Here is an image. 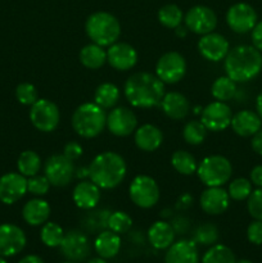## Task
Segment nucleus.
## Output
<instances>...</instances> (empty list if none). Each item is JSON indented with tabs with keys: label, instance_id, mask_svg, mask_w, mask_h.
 Listing matches in <instances>:
<instances>
[{
	"label": "nucleus",
	"instance_id": "1",
	"mask_svg": "<svg viewBox=\"0 0 262 263\" xmlns=\"http://www.w3.org/2000/svg\"><path fill=\"white\" fill-rule=\"evenodd\" d=\"M123 92L133 107L153 108L161 104L164 97V84L153 73L136 72L125 82Z\"/></svg>",
	"mask_w": 262,
	"mask_h": 263
},
{
	"label": "nucleus",
	"instance_id": "2",
	"mask_svg": "<svg viewBox=\"0 0 262 263\" xmlns=\"http://www.w3.org/2000/svg\"><path fill=\"white\" fill-rule=\"evenodd\" d=\"M226 76L235 82H247L259 74L262 53L253 45H238L230 49L223 62Z\"/></svg>",
	"mask_w": 262,
	"mask_h": 263
},
{
	"label": "nucleus",
	"instance_id": "3",
	"mask_svg": "<svg viewBox=\"0 0 262 263\" xmlns=\"http://www.w3.org/2000/svg\"><path fill=\"white\" fill-rule=\"evenodd\" d=\"M127 166L116 152H104L92 159L89 167V177L95 185L104 190L117 187L125 180Z\"/></svg>",
	"mask_w": 262,
	"mask_h": 263
},
{
	"label": "nucleus",
	"instance_id": "4",
	"mask_svg": "<svg viewBox=\"0 0 262 263\" xmlns=\"http://www.w3.org/2000/svg\"><path fill=\"white\" fill-rule=\"evenodd\" d=\"M107 126L104 109L95 103L79 105L72 115V127L74 133L84 139L97 138Z\"/></svg>",
	"mask_w": 262,
	"mask_h": 263
},
{
	"label": "nucleus",
	"instance_id": "5",
	"mask_svg": "<svg viewBox=\"0 0 262 263\" xmlns=\"http://www.w3.org/2000/svg\"><path fill=\"white\" fill-rule=\"evenodd\" d=\"M85 31L92 43L104 48L117 43L121 36V25L110 13L97 12L87 17Z\"/></svg>",
	"mask_w": 262,
	"mask_h": 263
},
{
	"label": "nucleus",
	"instance_id": "6",
	"mask_svg": "<svg viewBox=\"0 0 262 263\" xmlns=\"http://www.w3.org/2000/svg\"><path fill=\"white\" fill-rule=\"evenodd\" d=\"M197 174L202 184L207 187L222 186L230 180L233 166L226 157L208 156L198 164Z\"/></svg>",
	"mask_w": 262,
	"mask_h": 263
},
{
	"label": "nucleus",
	"instance_id": "7",
	"mask_svg": "<svg viewBox=\"0 0 262 263\" xmlns=\"http://www.w3.org/2000/svg\"><path fill=\"white\" fill-rule=\"evenodd\" d=\"M130 199L135 205L143 210H149L158 203L161 193L159 186L153 177L148 175H139L128 187Z\"/></svg>",
	"mask_w": 262,
	"mask_h": 263
},
{
	"label": "nucleus",
	"instance_id": "8",
	"mask_svg": "<svg viewBox=\"0 0 262 263\" xmlns=\"http://www.w3.org/2000/svg\"><path fill=\"white\" fill-rule=\"evenodd\" d=\"M30 121L41 133H51L61 121V113L55 103L49 99H38L30 109Z\"/></svg>",
	"mask_w": 262,
	"mask_h": 263
},
{
	"label": "nucleus",
	"instance_id": "9",
	"mask_svg": "<svg viewBox=\"0 0 262 263\" xmlns=\"http://www.w3.org/2000/svg\"><path fill=\"white\" fill-rule=\"evenodd\" d=\"M186 73V62L177 51L164 53L156 64V76L163 84H177Z\"/></svg>",
	"mask_w": 262,
	"mask_h": 263
},
{
	"label": "nucleus",
	"instance_id": "10",
	"mask_svg": "<svg viewBox=\"0 0 262 263\" xmlns=\"http://www.w3.org/2000/svg\"><path fill=\"white\" fill-rule=\"evenodd\" d=\"M44 172L50 185L57 187L67 186L74 176L73 161L63 154H53L49 157L44 166Z\"/></svg>",
	"mask_w": 262,
	"mask_h": 263
},
{
	"label": "nucleus",
	"instance_id": "11",
	"mask_svg": "<svg viewBox=\"0 0 262 263\" xmlns=\"http://www.w3.org/2000/svg\"><path fill=\"white\" fill-rule=\"evenodd\" d=\"M59 248H61V253L63 254L64 258L72 262L85 261L91 252V247H90L87 236L77 230H72L64 234Z\"/></svg>",
	"mask_w": 262,
	"mask_h": 263
},
{
	"label": "nucleus",
	"instance_id": "12",
	"mask_svg": "<svg viewBox=\"0 0 262 263\" xmlns=\"http://www.w3.org/2000/svg\"><path fill=\"white\" fill-rule=\"evenodd\" d=\"M185 26L189 31L197 35H205L213 32L217 26V15L211 8L197 5L188 10L184 17Z\"/></svg>",
	"mask_w": 262,
	"mask_h": 263
},
{
	"label": "nucleus",
	"instance_id": "13",
	"mask_svg": "<svg viewBox=\"0 0 262 263\" xmlns=\"http://www.w3.org/2000/svg\"><path fill=\"white\" fill-rule=\"evenodd\" d=\"M226 23L236 33H247L253 30L257 23V13L247 3H236L226 13Z\"/></svg>",
	"mask_w": 262,
	"mask_h": 263
},
{
	"label": "nucleus",
	"instance_id": "14",
	"mask_svg": "<svg viewBox=\"0 0 262 263\" xmlns=\"http://www.w3.org/2000/svg\"><path fill=\"white\" fill-rule=\"evenodd\" d=\"M231 118H233L231 108L225 102L216 100V102L210 103L207 107L203 108L202 120L200 121L208 131L218 133V131H223L230 126Z\"/></svg>",
	"mask_w": 262,
	"mask_h": 263
},
{
	"label": "nucleus",
	"instance_id": "15",
	"mask_svg": "<svg viewBox=\"0 0 262 263\" xmlns=\"http://www.w3.org/2000/svg\"><path fill=\"white\" fill-rule=\"evenodd\" d=\"M27 193V177L20 172H9L0 177V202L12 205Z\"/></svg>",
	"mask_w": 262,
	"mask_h": 263
},
{
	"label": "nucleus",
	"instance_id": "16",
	"mask_svg": "<svg viewBox=\"0 0 262 263\" xmlns=\"http://www.w3.org/2000/svg\"><path fill=\"white\" fill-rule=\"evenodd\" d=\"M138 118L135 113L126 107H118L110 110L107 116V127L115 136L126 138L135 133Z\"/></svg>",
	"mask_w": 262,
	"mask_h": 263
},
{
	"label": "nucleus",
	"instance_id": "17",
	"mask_svg": "<svg viewBox=\"0 0 262 263\" xmlns=\"http://www.w3.org/2000/svg\"><path fill=\"white\" fill-rule=\"evenodd\" d=\"M27 239L21 228L13 223L0 225V256L13 257L25 249Z\"/></svg>",
	"mask_w": 262,
	"mask_h": 263
},
{
	"label": "nucleus",
	"instance_id": "18",
	"mask_svg": "<svg viewBox=\"0 0 262 263\" xmlns=\"http://www.w3.org/2000/svg\"><path fill=\"white\" fill-rule=\"evenodd\" d=\"M198 50L200 55L210 62H220L225 59L230 50L229 41L225 36L217 32H210L202 35L198 41Z\"/></svg>",
	"mask_w": 262,
	"mask_h": 263
},
{
	"label": "nucleus",
	"instance_id": "19",
	"mask_svg": "<svg viewBox=\"0 0 262 263\" xmlns=\"http://www.w3.org/2000/svg\"><path fill=\"white\" fill-rule=\"evenodd\" d=\"M107 62L117 71H128L138 63V51L127 43H115L108 46Z\"/></svg>",
	"mask_w": 262,
	"mask_h": 263
},
{
	"label": "nucleus",
	"instance_id": "20",
	"mask_svg": "<svg viewBox=\"0 0 262 263\" xmlns=\"http://www.w3.org/2000/svg\"><path fill=\"white\" fill-rule=\"evenodd\" d=\"M199 204L203 212L207 215L218 216L225 213L229 208L230 197H229V193L221 186L207 187L200 195Z\"/></svg>",
	"mask_w": 262,
	"mask_h": 263
},
{
	"label": "nucleus",
	"instance_id": "21",
	"mask_svg": "<svg viewBox=\"0 0 262 263\" xmlns=\"http://www.w3.org/2000/svg\"><path fill=\"white\" fill-rule=\"evenodd\" d=\"M199 252L194 240H182L172 243L164 254V263H199Z\"/></svg>",
	"mask_w": 262,
	"mask_h": 263
},
{
	"label": "nucleus",
	"instance_id": "22",
	"mask_svg": "<svg viewBox=\"0 0 262 263\" xmlns=\"http://www.w3.org/2000/svg\"><path fill=\"white\" fill-rule=\"evenodd\" d=\"M230 126L236 135L241 138H249L261 130L262 118L253 110H239L238 113L233 115Z\"/></svg>",
	"mask_w": 262,
	"mask_h": 263
},
{
	"label": "nucleus",
	"instance_id": "23",
	"mask_svg": "<svg viewBox=\"0 0 262 263\" xmlns=\"http://www.w3.org/2000/svg\"><path fill=\"white\" fill-rule=\"evenodd\" d=\"M72 199L74 204L81 210H92L97 207L100 200V187L91 180L79 182L72 192Z\"/></svg>",
	"mask_w": 262,
	"mask_h": 263
},
{
	"label": "nucleus",
	"instance_id": "24",
	"mask_svg": "<svg viewBox=\"0 0 262 263\" xmlns=\"http://www.w3.org/2000/svg\"><path fill=\"white\" fill-rule=\"evenodd\" d=\"M162 110L169 118L175 121L182 120L190 110V103L185 95L177 91L166 92L161 102Z\"/></svg>",
	"mask_w": 262,
	"mask_h": 263
},
{
	"label": "nucleus",
	"instance_id": "25",
	"mask_svg": "<svg viewBox=\"0 0 262 263\" xmlns=\"http://www.w3.org/2000/svg\"><path fill=\"white\" fill-rule=\"evenodd\" d=\"M136 146L143 152H154L163 143V134L157 126L145 123L135 130L134 135Z\"/></svg>",
	"mask_w": 262,
	"mask_h": 263
},
{
	"label": "nucleus",
	"instance_id": "26",
	"mask_svg": "<svg viewBox=\"0 0 262 263\" xmlns=\"http://www.w3.org/2000/svg\"><path fill=\"white\" fill-rule=\"evenodd\" d=\"M175 230L171 223L166 221H156L148 230V240L152 247L163 251L172 246L175 241Z\"/></svg>",
	"mask_w": 262,
	"mask_h": 263
},
{
	"label": "nucleus",
	"instance_id": "27",
	"mask_svg": "<svg viewBox=\"0 0 262 263\" xmlns=\"http://www.w3.org/2000/svg\"><path fill=\"white\" fill-rule=\"evenodd\" d=\"M50 216V205L46 200L36 198L23 205L22 217L30 226L44 225Z\"/></svg>",
	"mask_w": 262,
	"mask_h": 263
},
{
	"label": "nucleus",
	"instance_id": "28",
	"mask_svg": "<svg viewBox=\"0 0 262 263\" xmlns=\"http://www.w3.org/2000/svg\"><path fill=\"white\" fill-rule=\"evenodd\" d=\"M94 248L95 252L102 258H113V257L117 256L121 249L120 235L110 230H103L95 239Z\"/></svg>",
	"mask_w": 262,
	"mask_h": 263
},
{
	"label": "nucleus",
	"instance_id": "29",
	"mask_svg": "<svg viewBox=\"0 0 262 263\" xmlns=\"http://www.w3.org/2000/svg\"><path fill=\"white\" fill-rule=\"evenodd\" d=\"M80 62L89 69H98L107 62V51L98 44H87L80 51Z\"/></svg>",
	"mask_w": 262,
	"mask_h": 263
},
{
	"label": "nucleus",
	"instance_id": "30",
	"mask_svg": "<svg viewBox=\"0 0 262 263\" xmlns=\"http://www.w3.org/2000/svg\"><path fill=\"white\" fill-rule=\"evenodd\" d=\"M94 100L103 109L113 108L120 100V89L112 82H103L95 90Z\"/></svg>",
	"mask_w": 262,
	"mask_h": 263
},
{
	"label": "nucleus",
	"instance_id": "31",
	"mask_svg": "<svg viewBox=\"0 0 262 263\" xmlns=\"http://www.w3.org/2000/svg\"><path fill=\"white\" fill-rule=\"evenodd\" d=\"M17 168L25 177H32L39 174L41 168V158L36 152L25 151L17 159Z\"/></svg>",
	"mask_w": 262,
	"mask_h": 263
},
{
	"label": "nucleus",
	"instance_id": "32",
	"mask_svg": "<svg viewBox=\"0 0 262 263\" xmlns=\"http://www.w3.org/2000/svg\"><path fill=\"white\" fill-rule=\"evenodd\" d=\"M211 94L218 102H228L236 94V82L229 76H221L213 81Z\"/></svg>",
	"mask_w": 262,
	"mask_h": 263
},
{
	"label": "nucleus",
	"instance_id": "33",
	"mask_svg": "<svg viewBox=\"0 0 262 263\" xmlns=\"http://www.w3.org/2000/svg\"><path fill=\"white\" fill-rule=\"evenodd\" d=\"M171 164L175 171L179 174L190 176L194 172H197L198 164L194 156L186 151H176L171 157Z\"/></svg>",
	"mask_w": 262,
	"mask_h": 263
},
{
	"label": "nucleus",
	"instance_id": "34",
	"mask_svg": "<svg viewBox=\"0 0 262 263\" xmlns=\"http://www.w3.org/2000/svg\"><path fill=\"white\" fill-rule=\"evenodd\" d=\"M202 263H236L234 252L223 244L212 246L203 254Z\"/></svg>",
	"mask_w": 262,
	"mask_h": 263
},
{
	"label": "nucleus",
	"instance_id": "35",
	"mask_svg": "<svg viewBox=\"0 0 262 263\" xmlns=\"http://www.w3.org/2000/svg\"><path fill=\"white\" fill-rule=\"evenodd\" d=\"M207 128L202 121H189L182 128V138L189 145H200L207 136Z\"/></svg>",
	"mask_w": 262,
	"mask_h": 263
},
{
	"label": "nucleus",
	"instance_id": "36",
	"mask_svg": "<svg viewBox=\"0 0 262 263\" xmlns=\"http://www.w3.org/2000/svg\"><path fill=\"white\" fill-rule=\"evenodd\" d=\"M184 20L182 10L176 4H167L158 10V21L166 28L179 27Z\"/></svg>",
	"mask_w": 262,
	"mask_h": 263
},
{
	"label": "nucleus",
	"instance_id": "37",
	"mask_svg": "<svg viewBox=\"0 0 262 263\" xmlns=\"http://www.w3.org/2000/svg\"><path fill=\"white\" fill-rule=\"evenodd\" d=\"M63 236V229L55 222H48L46 221L43 228H41L40 239L44 246L49 247V248H57V247L61 246Z\"/></svg>",
	"mask_w": 262,
	"mask_h": 263
},
{
	"label": "nucleus",
	"instance_id": "38",
	"mask_svg": "<svg viewBox=\"0 0 262 263\" xmlns=\"http://www.w3.org/2000/svg\"><path fill=\"white\" fill-rule=\"evenodd\" d=\"M193 240L202 246H213L218 240V229L213 223H202L195 229Z\"/></svg>",
	"mask_w": 262,
	"mask_h": 263
},
{
	"label": "nucleus",
	"instance_id": "39",
	"mask_svg": "<svg viewBox=\"0 0 262 263\" xmlns=\"http://www.w3.org/2000/svg\"><path fill=\"white\" fill-rule=\"evenodd\" d=\"M133 226V218L122 211H116L112 212L108 217V229L116 234H125Z\"/></svg>",
	"mask_w": 262,
	"mask_h": 263
},
{
	"label": "nucleus",
	"instance_id": "40",
	"mask_svg": "<svg viewBox=\"0 0 262 263\" xmlns=\"http://www.w3.org/2000/svg\"><path fill=\"white\" fill-rule=\"evenodd\" d=\"M253 192L252 190V182L251 180L244 179V177H239V179L233 180L229 185V197L230 199L234 200H246L248 199V197L251 195V193Z\"/></svg>",
	"mask_w": 262,
	"mask_h": 263
},
{
	"label": "nucleus",
	"instance_id": "41",
	"mask_svg": "<svg viewBox=\"0 0 262 263\" xmlns=\"http://www.w3.org/2000/svg\"><path fill=\"white\" fill-rule=\"evenodd\" d=\"M15 98L23 105H32L39 99L36 87L30 82H22L15 87Z\"/></svg>",
	"mask_w": 262,
	"mask_h": 263
},
{
	"label": "nucleus",
	"instance_id": "42",
	"mask_svg": "<svg viewBox=\"0 0 262 263\" xmlns=\"http://www.w3.org/2000/svg\"><path fill=\"white\" fill-rule=\"evenodd\" d=\"M50 182H49L48 177L44 175H35L32 177H28L27 180V192L31 193L32 195L36 197H43L50 189Z\"/></svg>",
	"mask_w": 262,
	"mask_h": 263
},
{
	"label": "nucleus",
	"instance_id": "43",
	"mask_svg": "<svg viewBox=\"0 0 262 263\" xmlns=\"http://www.w3.org/2000/svg\"><path fill=\"white\" fill-rule=\"evenodd\" d=\"M110 213L107 211H97V212H91L87 216L86 221H85V226L87 230L90 231H99L103 229L108 228V217Z\"/></svg>",
	"mask_w": 262,
	"mask_h": 263
},
{
	"label": "nucleus",
	"instance_id": "44",
	"mask_svg": "<svg viewBox=\"0 0 262 263\" xmlns=\"http://www.w3.org/2000/svg\"><path fill=\"white\" fill-rule=\"evenodd\" d=\"M248 212L254 220L262 221V187H258L251 193L247 202Z\"/></svg>",
	"mask_w": 262,
	"mask_h": 263
},
{
	"label": "nucleus",
	"instance_id": "45",
	"mask_svg": "<svg viewBox=\"0 0 262 263\" xmlns=\"http://www.w3.org/2000/svg\"><path fill=\"white\" fill-rule=\"evenodd\" d=\"M247 238L254 246H261L262 244V221L254 220L249 223L247 229Z\"/></svg>",
	"mask_w": 262,
	"mask_h": 263
},
{
	"label": "nucleus",
	"instance_id": "46",
	"mask_svg": "<svg viewBox=\"0 0 262 263\" xmlns=\"http://www.w3.org/2000/svg\"><path fill=\"white\" fill-rule=\"evenodd\" d=\"M63 156L71 159V161H76L82 156V146L77 141H68L64 145Z\"/></svg>",
	"mask_w": 262,
	"mask_h": 263
},
{
	"label": "nucleus",
	"instance_id": "47",
	"mask_svg": "<svg viewBox=\"0 0 262 263\" xmlns=\"http://www.w3.org/2000/svg\"><path fill=\"white\" fill-rule=\"evenodd\" d=\"M252 43L254 48L262 53V21L257 22L252 30Z\"/></svg>",
	"mask_w": 262,
	"mask_h": 263
},
{
	"label": "nucleus",
	"instance_id": "48",
	"mask_svg": "<svg viewBox=\"0 0 262 263\" xmlns=\"http://www.w3.org/2000/svg\"><path fill=\"white\" fill-rule=\"evenodd\" d=\"M251 182L257 187H262V164H258L251 171Z\"/></svg>",
	"mask_w": 262,
	"mask_h": 263
},
{
	"label": "nucleus",
	"instance_id": "49",
	"mask_svg": "<svg viewBox=\"0 0 262 263\" xmlns=\"http://www.w3.org/2000/svg\"><path fill=\"white\" fill-rule=\"evenodd\" d=\"M251 146L252 149L258 154V156H262V131L261 130L252 136Z\"/></svg>",
	"mask_w": 262,
	"mask_h": 263
},
{
	"label": "nucleus",
	"instance_id": "50",
	"mask_svg": "<svg viewBox=\"0 0 262 263\" xmlns=\"http://www.w3.org/2000/svg\"><path fill=\"white\" fill-rule=\"evenodd\" d=\"M192 197H190L189 194H184L179 198V200H177L176 208L177 210H186V208H189L190 205H192Z\"/></svg>",
	"mask_w": 262,
	"mask_h": 263
},
{
	"label": "nucleus",
	"instance_id": "51",
	"mask_svg": "<svg viewBox=\"0 0 262 263\" xmlns=\"http://www.w3.org/2000/svg\"><path fill=\"white\" fill-rule=\"evenodd\" d=\"M18 263H45L43 261V258H40L36 254H28V256L23 257Z\"/></svg>",
	"mask_w": 262,
	"mask_h": 263
},
{
	"label": "nucleus",
	"instance_id": "52",
	"mask_svg": "<svg viewBox=\"0 0 262 263\" xmlns=\"http://www.w3.org/2000/svg\"><path fill=\"white\" fill-rule=\"evenodd\" d=\"M256 109H257V113H258L259 117L262 118V91L259 92L258 97H257V99H256Z\"/></svg>",
	"mask_w": 262,
	"mask_h": 263
},
{
	"label": "nucleus",
	"instance_id": "53",
	"mask_svg": "<svg viewBox=\"0 0 262 263\" xmlns=\"http://www.w3.org/2000/svg\"><path fill=\"white\" fill-rule=\"evenodd\" d=\"M175 31H176V35L179 36V37H185V36H186V33H188V28H186V26H185V27H182L181 25L179 26V27H176L175 28Z\"/></svg>",
	"mask_w": 262,
	"mask_h": 263
},
{
	"label": "nucleus",
	"instance_id": "54",
	"mask_svg": "<svg viewBox=\"0 0 262 263\" xmlns=\"http://www.w3.org/2000/svg\"><path fill=\"white\" fill-rule=\"evenodd\" d=\"M87 263H107L105 258H102V257H97V258H91Z\"/></svg>",
	"mask_w": 262,
	"mask_h": 263
},
{
	"label": "nucleus",
	"instance_id": "55",
	"mask_svg": "<svg viewBox=\"0 0 262 263\" xmlns=\"http://www.w3.org/2000/svg\"><path fill=\"white\" fill-rule=\"evenodd\" d=\"M236 263H253V262L249 261V259H240V261H238Z\"/></svg>",
	"mask_w": 262,
	"mask_h": 263
},
{
	"label": "nucleus",
	"instance_id": "56",
	"mask_svg": "<svg viewBox=\"0 0 262 263\" xmlns=\"http://www.w3.org/2000/svg\"><path fill=\"white\" fill-rule=\"evenodd\" d=\"M0 263H8V262L5 261V259H4V257H2V256H0Z\"/></svg>",
	"mask_w": 262,
	"mask_h": 263
},
{
	"label": "nucleus",
	"instance_id": "57",
	"mask_svg": "<svg viewBox=\"0 0 262 263\" xmlns=\"http://www.w3.org/2000/svg\"><path fill=\"white\" fill-rule=\"evenodd\" d=\"M63 263H77V262H72V261H68V262H63Z\"/></svg>",
	"mask_w": 262,
	"mask_h": 263
}]
</instances>
